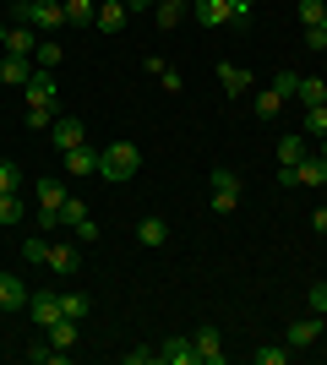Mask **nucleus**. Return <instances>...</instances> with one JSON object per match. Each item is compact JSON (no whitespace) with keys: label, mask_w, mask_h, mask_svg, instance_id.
<instances>
[{"label":"nucleus","mask_w":327,"mask_h":365,"mask_svg":"<svg viewBox=\"0 0 327 365\" xmlns=\"http://www.w3.org/2000/svg\"><path fill=\"white\" fill-rule=\"evenodd\" d=\"M137 169H142V148L137 142H109V148L98 153V180H109V185H125Z\"/></svg>","instance_id":"nucleus-1"},{"label":"nucleus","mask_w":327,"mask_h":365,"mask_svg":"<svg viewBox=\"0 0 327 365\" xmlns=\"http://www.w3.org/2000/svg\"><path fill=\"white\" fill-rule=\"evenodd\" d=\"M11 16L22 22V28L49 33V38L66 28V6H61V0H22V6H11Z\"/></svg>","instance_id":"nucleus-2"},{"label":"nucleus","mask_w":327,"mask_h":365,"mask_svg":"<svg viewBox=\"0 0 327 365\" xmlns=\"http://www.w3.org/2000/svg\"><path fill=\"white\" fill-rule=\"evenodd\" d=\"M33 197H38V213H33V224H38V229L49 235V229L61 224V202L71 197V185H66L61 175H44V180L33 185Z\"/></svg>","instance_id":"nucleus-3"},{"label":"nucleus","mask_w":327,"mask_h":365,"mask_svg":"<svg viewBox=\"0 0 327 365\" xmlns=\"http://www.w3.org/2000/svg\"><path fill=\"white\" fill-rule=\"evenodd\" d=\"M207 207H213L218 218H229L234 207H240V175H234V169H213V175H207Z\"/></svg>","instance_id":"nucleus-4"},{"label":"nucleus","mask_w":327,"mask_h":365,"mask_svg":"<svg viewBox=\"0 0 327 365\" xmlns=\"http://www.w3.org/2000/svg\"><path fill=\"white\" fill-rule=\"evenodd\" d=\"M279 185H327V158L322 153H306V158H300L295 169H279Z\"/></svg>","instance_id":"nucleus-5"},{"label":"nucleus","mask_w":327,"mask_h":365,"mask_svg":"<svg viewBox=\"0 0 327 365\" xmlns=\"http://www.w3.org/2000/svg\"><path fill=\"white\" fill-rule=\"evenodd\" d=\"M33 49H38V38H33V28H22V22H0V55H28L33 61Z\"/></svg>","instance_id":"nucleus-6"},{"label":"nucleus","mask_w":327,"mask_h":365,"mask_svg":"<svg viewBox=\"0 0 327 365\" xmlns=\"http://www.w3.org/2000/svg\"><path fill=\"white\" fill-rule=\"evenodd\" d=\"M28 104H61V82H55V71L33 66V76H28Z\"/></svg>","instance_id":"nucleus-7"},{"label":"nucleus","mask_w":327,"mask_h":365,"mask_svg":"<svg viewBox=\"0 0 327 365\" xmlns=\"http://www.w3.org/2000/svg\"><path fill=\"white\" fill-rule=\"evenodd\" d=\"M49 142H55V148H82V142H88V125H82L77 120V115H61V120H55V125H49Z\"/></svg>","instance_id":"nucleus-8"},{"label":"nucleus","mask_w":327,"mask_h":365,"mask_svg":"<svg viewBox=\"0 0 327 365\" xmlns=\"http://www.w3.org/2000/svg\"><path fill=\"white\" fill-rule=\"evenodd\" d=\"M191 344H197V365H224V338H218V327H197Z\"/></svg>","instance_id":"nucleus-9"},{"label":"nucleus","mask_w":327,"mask_h":365,"mask_svg":"<svg viewBox=\"0 0 327 365\" xmlns=\"http://www.w3.org/2000/svg\"><path fill=\"white\" fill-rule=\"evenodd\" d=\"M125 22H131V6H125V0H98V16H93L98 33H120Z\"/></svg>","instance_id":"nucleus-10"},{"label":"nucleus","mask_w":327,"mask_h":365,"mask_svg":"<svg viewBox=\"0 0 327 365\" xmlns=\"http://www.w3.org/2000/svg\"><path fill=\"white\" fill-rule=\"evenodd\" d=\"M28 305H33V322H38V327H55V322L66 317V311H61V294H49V289H33Z\"/></svg>","instance_id":"nucleus-11"},{"label":"nucleus","mask_w":327,"mask_h":365,"mask_svg":"<svg viewBox=\"0 0 327 365\" xmlns=\"http://www.w3.org/2000/svg\"><path fill=\"white\" fill-rule=\"evenodd\" d=\"M218 88L229 93V98H240V93H246V88H256V82H251V71H246V66H234V61H218Z\"/></svg>","instance_id":"nucleus-12"},{"label":"nucleus","mask_w":327,"mask_h":365,"mask_svg":"<svg viewBox=\"0 0 327 365\" xmlns=\"http://www.w3.org/2000/svg\"><path fill=\"white\" fill-rule=\"evenodd\" d=\"M316 338H322V317H316V311H311V317H295V322H289V349H311Z\"/></svg>","instance_id":"nucleus-13"},{"label":"nucleus","mask_w":327,"mask_h":365,"mask_svg":"<svg viewBox=\"0 0 327 365\" xmlns=\"http://www.w3.org/2000/svg\"><path fill=\"white\" fill-rule=\"evenodd\" d=\"M61 164H66V175H98V153L82 142V148H66L61 153Z\"/></svg>","instance_id":"nucleus-14"},{"label":"nucleus","mask_w":327,"mask_h":365,"mask_svg":"<svg viewBox=\"0 0 327 365\" xmlns=\"http://www.w3.org/2000/svg\"><path fill=\"white\" fill-rule=\"evenodd\" d=\"M158 365H197V344H191V338H164Z\"/></svg>","instance_id":"nucleus-15"},{"label":"nucleus","mask_w":327,"mask_h":365,"mask_svg":"<svg viewBox=\"0 0 327 365\" xmlns=\"http://www.w3.org/2000/svg\"><path fill=\"white\" fill-rule=\"evenodd\" d=\"M191 11L202 28H229V0H191Z\"/></svg>","instance_id":"nucleus-16"},{"label":"nucleus","mask_w":327,"mask_h":365,"mask_svg":"<svg viewBox=\"0 0 327 365\" xmlns=\"http://www.w3.org/2000/svg\"><path fill=\"white\" fill-rule=\"evenodd\" d=\"M28 305V284L16 273H0V311H22Z\"/></svg>","instance_id":"nucleus-17"},{"label":"nucleus","mask_w":327,"mask_h":365,"mask_svg":"<svg viewBox=\"0 0 327 365\" xmlns=\"http://www.w3.org/2000/svg\"><path fill=\"white\" fill-rule=\"evenodd\" d=\"M28 76H33V61H28V55H0V82L28 88Z\"/></svg>","instance_id":"nucleus-18"},{"label":"nucleus","mask_w":327,"mask_h":365,"mask_svg":"<svg viewBox=\"0 0 327 365\" xmlns=\"http://www.w3.org/2000/svg\"><path fill=\"white\" fill-rule=\"evenodd\" d=\"M300 158H306V131H289V137H279V169H295Z\"/></svg>","instance_id":"nucleus-19"},{"label":"nucleus","mask_w":327,"mask_h":365,"mask_svg":"<svg viewBox=\"0 0 327 365\" xmlns=\"http://www.w3.org/2000/svg\"><path fill=\"white\" fill-rule=\"evenodd\" d=\"M66 6V28H88L98 16V0H61Z\"/></svg>","instance_id":"nucleus-20"},{"label":"nucleus","mask_w":327,"mask_h":365,"mask_svg":"<svg viewBox=\"0 0 327 365\" xmlns=\"http://www.w3.org/2000/svg\"><path fill=\"white\" fill-rule=\"evenodd\" d=\"M251 109H256V120H279L284 115V98L273 88H256V98H251Z\"/></svg>","instance_id":"nucleus-21"},{"label":"nucleus","mask_w":327,"mask_h":365,"mask_svg":"<svg viewBox=\"0 0 327 365\" xmlns=\"http://www.w3.org/2000/svg\"><path fill=\"white\" fill-rule=\"evenodd\" d=\"M44 333H49L55 349H77V317H61L55 327H44Z\"/></svg>","instance_id":"nucleus-22"},{"label":"nucleus","mask_w":327,"mask_h":365,"mask_svg":"<svg viewBox=\"0 0 327 365\" xmlns=\"http://www.w3.org/2000/svg\"><path fill=\"white\" fill-rule=\"evenodd\" d=\"M137 240H142V245H153V251H158V245L170 240V224H164V218H142V224H137Z\"/></svg>","instance_id":"nucleus-23"},{"label":"nucleus","mask_w":327,"mask_h":365,"mask_svg":"<svg viewBox=\"0 0 327 365\" xmlns=\"http://www.w3.org/2000/svg\"><path fill=\"white\" fill-rule=\"evenodd\" d=\"M44 267H55V273H77V245H49V262Z\"/></svg>","instance_id":"nucleus-24"},{"label":"nucleus","mask_w":327,"mask_h":365,"mask_svg":"<svg viewBox=\"0 0 327 365\" xmlns=\"http://www.w3.org/2000/svg\"><path fill=\"white\" fill-rule=\"evenodd\" d=\"M295 98H300L306 109H311V104H327V82H322V76H300V93H295Z\"/></svg>","instance_id":"nucleus-25"},{"label":"nucleus","mask_w":327,"mask_h":365,"mask_svg":"<svg viewBox=\"0 0 327 365\" xmlns=\"http://www.w3.org/2000/svg\"><path fill=\"white\" fill-rule=\"evenodd\" d=\"M55 120H61V109H55V104H28V131H49Z\"/></svg>","instance_id":"nucleus-26"},{"label":"nucleus","mask_w":327,"mask_h":365,"mask_svg":"<svg viewBox=\"0 0 327 365\" xmlns=\"http://www.w3.org/2000/svg\"><path fill=\"white\" fill-rule=\"evenodd\" d=\"M28 360H33V365H66V360H71V349H55V344H33Z\"/></svg>","instance_id":"nucleus-27"},{"label":"nucleus","mask_w":327,"mask_h":365,"mask_svg":"<svg viewBox=\"0 0 327 365\" xmlns=\"http://www.w3.org/2000/svg\"><path fill=\"white\" fill-rule=\"evenodd\" d=\"M61 55H66V49L55 44V38H38V49H33V66H44V71H55V66H61Z\"/></svg>","instance_id":"nucleus-28"},{"label":"nucleus","mask_w":327,"mask_h":365,"mask_svg":"<svg viewBox=\"0 0 327 365\" xmlns=\"http://www.w3.org/2000/svg\"><path fill=\"white\" fill-rule=\"evenodd\" d=\"M22 213H28V202H22V191H6V197H0V224H16Z\"/></svg>","instance_id":"nucleus-29"},{"label":"nucleus","mask_w":327,"mask_h":365,"mask_svg":"<svg viewBox=\"0 0 327 365\" xmlns=\"http://www.w3.org/2000/svg\"><path fill=\"white\" fill-rule=\"evenodd\" d=\"M300 131H316V137H327V104H311L306 115H300Z\"/></svg>","instance_id":"nucleus-30"},{"label":"nucleus","mask_w":327,"mask_h":365,"mask_svg":"<svg viewBox=\"0 0 327 365\" xmlns=\"http://www.w3.org/2000/svg\"><path fill=\"white\" fill-rule=\"evenodd\" d=\"M267 88H273V93H279V98H284V104H289V98H295V93H300V76H295V71H279V76H273V82H267Z\"/></svg>","instance_id":"nucleus-31"},{"label":"nucleus","mask_w":327,"mask_h":365,"mask_svg":"<svg viewBox=\"0 0 327 365\" xmlns=\"http://www.w3.org/2000/svg\"><path fill=\"white\" fill-rule=\"evenodd\" d=\"M22 257H28V262H49V240H44V229L22 240Z\"/></svg>","instance_id":"nucleus-32"},{"label":"nucleus","mask_w":327,"mask_h":365,"mask_svg":"<svg viewBox=\"0 0 327 365\" xmlns=\"http://www.w3.org/2000/svg\"><path fill=\"white\" fill-rule=\"evenodd\" d=\"M251 360H256V365H289V349H279V344H262V349H251Z\"/></svg>","instance_id":"nucleus-33"},{"label":"nucleus","mask_w":327,"mask_h":365,"mask_svg":"<svg viewBox=\"0 0 327 365\" xmlns=\"http://www.w3.org/2000/svg\"><path fill=\"white\" fill-rule=\"evenodd\" d=\"M6 191H22V169L11 164V158H0V197Z\"/></svg>","instance_id":"nucleus-34"},{"label":"nucleus","mask_w":327,"mask_h":365,"mask_svg":"<svg viewBox=\"0 0 327 365\" xmlns=\"http://www.w3.org/2000/svg\"><path fill=\"white\" fill-rule=\"evenodd\" d=\"M61 311H66V317H88V311H93V300H88V294H61Z\"/></svg>","instance_id":"nucleus-35"},{"label":"nucleus","mask_w":327,"mask_h":365,"mask_svg":"<svg viewBox=\"0 0 327 365\" xmlns=\"http://www.w3.org/2000/svg\"><path fill=\"white\" fill-rule=\"evenodd\" d=\"M77 218H88V202H82L77 191H71V197L61 202V224H77Z\"/></svg>","instance_id":"nucleus-36"},{"label":"nucleus","mask_w":327,"mask_h":365,"mask_svg":"<svg viewBox=\"0 0 327 365\" xmlns=\"http://www.w3.org/2000/svg\"><path fill=\"white\" fill-rule=\"evenodd\" d=\"M322 16H327V0H300V22H306V28H316Z\"/></svg>","instance_id":"nucleus-37"},{"label":"nucleus","mask_w":327,"mask_h":365,"mask_svg":"<svg viewBox=\"0 0 327 365\" xmlns=\"http://www.w3.org/2000/svg\"><path fill=\"white\" fill-rule=\"evenodd\" d=\"M251 6H256V0H229V22H234V28H246V22H251Z\"/></svg>","instance_id":"nucleus-38"},{"label":"nucleus","mask_w":327,"mask_h":365,"mask_svg":"<svg viewBox=\"0 0 327 365\" xmlns=\"http://www.w3.org/2000/svg\"><path fill=\"white\" fill-rule=\"evenodd\" d=\"M71 229H77V240H82V245H93V240H98V224H93V213H88V218H77Z\"/></svg>","instance_id":"nucleus-39"},{"label":"nucleus","mask_w":327,"mask_h":365,"mask_svg":"<svg viewBox=\"0 0 327 365\" xmlns=\"http://www.w3.org/2000/svg\"><path fill=\"white\" fill-rule=\"evenodd\" d=\"M306 305H311L316 317H327V284H316V289H311V294H306Z\"/></svg>","instance_id":"nucleus-40"},{"label":"nucleus","mask_w":327,"mask_h":365,"mask_svg":"<svg viewBox=\"0 0 327 365\" xmlns=\"http://www.w3.org/2000/svg\"><path fill=\"white\" fill-rule=\"evenodd\" d=\"M125 365H158V349H125Z\"/></svg>","instance_id":"nucleus-41"},{"label":"nucleus","mask_w":327,"mask_h":365,"mask_svg":"<svg viewBox=\"0 0 327 365\" xmlns=\"http://www.w3.org/2000/svg\"><path fill=\"white\" fill-rule=\"evenodd\" d=\"M158 76H164V93H180V88H186V76L175 71V66H164V71H158Z\"/></svg>","instance_id":"nucleus-42"},{"label":"nucleus","mask_w":327,"mask_h":365,"mask_svg":"<svg viewBox=\"0 0 327 365\" xmlns=\"http://www.w3.org/2000/svg\"><path fill=\"white\" fill-rule=\"evenodd\" d=\"M306 49H327V28L316 22V28H306Z\"/></svg>","instance_id":"nucleus-43"},{"label":"nucleus","mask_w":327,"mask_h":365,"mask_svg":"<svg viewBox=\"0 0 327 365\" xmlns=\"http://www.w3.org/2000/svg\"><path fill=\"white\" fill-rule=\"evenodd\" d=\"M311 224H316V235H327V207H316V218H311Z\"/></svg>","instance_id":"nucleus-44"},{"label":"nucleus","mask_w":327,"mask_h":365,"mask_svg":"<svg viewBox=\"0 0 327 365\" xmlns=\"http://www.w3.org/2000/svg\"><path fill=\"white\" fill-rule=\"evenodd\" d=\"M125 6H131V11H153L158 0H125Z\"/></svg>","instance_id":"nucleus-45"},{"label":"nucleus","mask_w":327,"mask_h":365,"mask_svg":"<svg viewBox=\"0 0 327 365\" xmlns=\"http://www.w3.org/2000/svg\"><path fill=\"white\" fill-rule=\"evenodd\" d=\"M322 158H327V137H322Z\"/></svg>","instance_id":"nucleus-46"},{"label":"nucleus","mask_w":327,"mask_h":365,"mask_svg":"<svg viewBox=\"0 0 327 365\" xmlns=\"http://www.w3.org/2000/svg\"><path fill=\"white\" fill-rule=\"evenodd\" d=\"M6 6H22V0H6Z\"/></svg>","instance_id":"nucleus-47"},{"label":"nucleus","mask_w":327,"mask_h":365,"mask_svg":"<svg viewBox=\"0 0 327 365\" xmlns=\"http://www.w3.org/2000/svg\"><path fill=\"white\" fill-rule=\"evenodd\" d=\"M322 28H327V16H322Z\"/></svg>","instance_id":"nucleus-48"},{"label":"nucleus","mask_w":327,"mask_h":365,"mask_svg":"<svg viewBox=\"0 0 327 365\" xmlns=\"http://www.w3.org/2000/svg\"><path fill=\"white\" fill-rule=\"evenodd\" d=\"M322 207H327V202H322Z\"/></svg>","instance_id":"nucleus-49"}]
</instances>
